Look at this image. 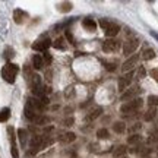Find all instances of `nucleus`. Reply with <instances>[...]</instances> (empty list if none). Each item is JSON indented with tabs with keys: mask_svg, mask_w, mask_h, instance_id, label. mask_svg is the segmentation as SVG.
Segmentation results:
<instances>
[{
	"mask_svg": "<svg viewBox=\"0 0 158 158\" xmlns=\"http://www.w3.org/2000/svg\"><path fill=\"white\" fill-rule=\"evenodd\" d=\"M124 154H126V147L120 145V147H117L113 151V157L114 158H120V157H124Z\"/></svg>",
	"mask_w": 158,
	"mask_h": 158,
	"instance_id": "aec40b11",
	"label": "nucleus"
},
{
	"mask_svg": "<svg viewBox=\"0 0 158 158\" xmlns=\"http://www.w3.org/2000/svg\"><path fill=\"white\" fill-rule=\"evenodd\" d=\"M138 60H139V56H138V54H133V56H130L129 59H127V60L123 63V66H122L123 72H130V70H132V69L136 66Z\"/></svg>",
	"mask_w": 158,
	"mask_h": 158,
	"instance_id": "39448f33",
	"label": "nucleus"
},
{
	"mask_svg": "<svg viewBox=\"0 0 158 158\" xmlns=\"http://www.w3.org/2000/svg\"><path fill=\"white\" fill-rule=\"evenodd\" d=\"M63 123L66 124V126H72V124H73V118H72V117H69V118H66V120H64Z\"/></svg>",
	"mask_w": 158,
	"mask_h": 158,
	"instance_id": "c9c22d12",
	"label": "nucleus"
},
{
	"mask_svg": "<svg viewBox=\"0 0 158 158\" xmlns=\"http://www.w3.org/2000/svg\"><path fill=\"white\" fill-rule=\"evenodd\" d=\"M82 27H84L86 31H89V32H95L97 23H95L94 19H91V18H85L84 21H82Z\"/></svg>",
	"mask_w": 158,
	"mask_h": 158,
	"instance_id": "9d476101",
	"label": "nucleus"
},
{
	"mask_svg": "<svg viewBox=\"0 0 158 158\" xmlns=\"http://www.w3.org/2000/svg\"><path fill=\"white\" fill-rule=\"evenodd\" d=\"M136 130H141V124L136 123V126H133L132 129H130V132H136Z\"/></svg>",
	"mask_w": 158,
	"mask_h": 158,
	"instance_id": "e433bc0d",
	"label": "nucleus"
},
{
	"mask_svg": "<svg viewBox=\"0 0 158 158\" xmlns=\"http://www.w3.org/2000/svg\"><path fill=\"white\" fill-rule=\"evenodd\" d=\"M142 104H143V100H142V98H135V100H132V101L124 102L123 106L120 107V111L123 114L135 113L136 110H139V108L142 107Z\"/></svg>",
	"mask_w": 158,
	"mask_h": 158,
	"instance_id": "f03ea898",
	"label": "nucleus"
},
{
	"mask_svg": "<svg viewBox=\"0 0 158 158\" xmlns=\"http://www.w3.org/2000/svg\"><path fill=\"white\" fill-rule=\"evenodd\" d=\"M66 38H68V41L70 43V44H75V38H73V35H72V32H70L69 29H66Z\"/></svg>",
	"mask_w": 158,
	"mask_h": 158,
	"instance_id": "7c9ffc66",
	"label": "nucleus"
},
{
	"mask_svg": "<svg viewBox=\"0 0 158 158\" xmlns=\"http://www.w3.org/2000/svg\"><path fill=\"white\" fill-rule=\"evenodd\" d=\"M132 78H133V72H129L127 75H124V76H122V78L118 79V91H122V92L126 91V88L129 86Z\"/></svg>",
	"mask_w": 158,
	"mask_h": 158,
	"instance_id": "0eeeda50",
	"label": "nucleus"
},
{
	"mask_svg": "<svg viewBox=\"0 0 158 158\" xmlns=\"http://www.w3.org/2000/svg\"><path fill=\"white\" fill-rule=\"evenodd\" d=\"M59 10L60 12H70L72 10V3H70V2L60 3V5H59Z\"/></svg>",
	"mask_w": 158,
	"mask_h": 158,
	"instance_id": "5701e85b",
	"label": "nucleus"
},
{
	"mask_svg": "<svg viewBox=\"0 0 158 158\" xmlns=\"http://www.w3.org/2000/svg\"><path fill=\"white\" fill-rule=\"evenodd\" d=\"M18 138H19L21 145L25 147V145H27V141H28V132H27L25 129H19L18 130Z\"/></svg>",
	"mask_w": 158,
	"mask_h": 158,
	"instance_id": "4468645a",
	"label": "nucleus"
},
{
	"mask_svg": "<svg viewBox=\"0 0 158 158\" xmlns=\"http://www.w3.org/2000/svg\"><path fill=\"white\" fill-rule=\"evenodd\" d=\"M97 136L100 138V139H107L108 138V130L107 129H100L97 132Z\"/></svg>",
	"mask_w": 158,
	"mask_h": 158,
	"instance_id": "cd10ccee",
	"label": "nucleus"
},
{
	"mask_svg": "<svg viewBox=\"0 0 158 158\" xmlns=\"http://www.w3.org/2000/svg\"><path fill=\"white\" fill-rule=\"evenodd\" d=\"M139 45V40L138 38H130L129 41H126L123 45V54L124 56H129L132 53H135L136 48Z\"/></svg>",
	"mask_w": 158,
	"mask_h": 158,
	"instance_id": "20e7f679",
	"label": "nucleus"
},
{
	"mask_svg": "<svg viewBox=\"0 0 158 158\" xmlns=\"http://www.w3.org/2000/svg\"><path fill=\"white\" fill-rule=\"evenodd\" d=\"M139 92H141V89H139V88H133V89L124 92L123 95H122V101H129V100L132 101V100H135L136 94H139Z\"/></svg>",
	"mask_w": 158,
	"mask_h": 158,
	"instance_id": "f8f14e48",
	"label": "nucleus"
},
{
	"mask_svg": "<svg viewBox=\"0 0 158 158\" xmlns=\"http://www.w3.org/2000/svg\"><path fill=\"white\" fill-rule=\"evenodd\" d=\"M148 104L151 107H157L158 106V97L157 95H149L148 97Z\"/></svg>",
	"mask_w": 158,
	"mask_h": 158,
	"instance_id": "a878e982",
	"label": "nucleus"
},
{
	"mask_svg": "<svg viewBox=\"0 0 158 158\" xmlns=\"http://www.w3.org/2000/svg\"><path fill=\"white\" fill-rule=\"evenodd\" d=\"M10 117V108L9 107H5L0 110V122L3 123V122H7Z\"/></svg>",
	"mask_w": 158,
	"mask_h": 158,
	"instance_id": "f3484780",
	"label": "nucleus"
},
{
	"mask_svg": "<svg viewBox=\"0 0 158 158\" xmlns=\"http://www.w3.org/2000/svg\"><path fill=\"white\" fill-rule=\"evenodd\" d=\"M155 116H157V108H155V107H151V108H149V110L147 111V113H145L143 118H145L147 122H151V120H152Z\"/></svg>",
	"mask_w": 158,
	"mask_h": 158,
	"instance_id": "412c9836",
	"label": "nucleus"
},
{
	"mask_svg": "<svg viewBox=\"0 0 158 158\" xmlns=\"http://www.w3.org/2000/svg\"><path fill=\"white\" fill-rule=\"evenodd\" d=\"M10 152H12V157H13V158H19V152H18L16 145H13V147H10Z\"/></svg>",
	"mask_w": 158,
	"mask_h": 158,
	"instance_id": "2f4dec72",
	"label": "nucleus"
},
{
	"mask_svg": "<svg viewBox=\"0 0 158 158\" xmlns=\"http://www.w3.org/2000/svg\"><path fill=\"white\" fill-rule=\"evenodd\" d=\"M32 66H34L35 69H41L44 66V60H43V56H41V54H35V56L32 57Z\"/></svg>",
	"mask_w": 158,
	"mask_h": 158,
	"instance_id": "2eb2a0df",
	"label": "nucleus"
},
{
	"mask_svg": "<svg viewBox=\"0 0 158 158\" xmlns=\"http://www.w3.org/2000/svg\"><path fill=\"white\" fill-rule=\"evenodd\" d=\"M154 57H155V51L152 48H145L142 51V59L143 60H152Z\"/></svg>",
	"mask_w": 158,
	"mask_h": 158,
	"instance_id": "a211bd4d",
	"label": "nucleus"
},
{
	"mask_svg": "<svg viewBox=\"0 0 158 158\" xmlns=\"http://www.w3.org/2000/svg\"><path fill=\"white\" fill-rule=\"evenodd\" d=\"M120 47V43L116 41V40H107V41H104V44H102V50L106 51V53H111V51H116Z\"/></svg>",
	"mask_w": 158,
	"mask_h": 158,
	"instance_id": "6e6552de",
	"label": "nucleus"
},
{
	"mask_svg": "<svg viewBox=\"0 0 158 158\" xmlns=\"http://www.w3.org/2000/svg\"><path fill=\"white\" fill-rule=\"evenodd\" d=\"M27 18H28V13L23 12L22 9H16V10L13 12V21H15L16 23H19V25L23 23V21H25Z\"/></svg>",
	"mask_w": 158,
	"mask_h": 158,
	"instance_id": "1a4fd4ad",
	"label": "nucleus"
},
{
	"mask_svg": "<svg viewBox=\"0 0 158 158\" xmlns=\"http://www.w3.org/2000/svg\"><path fill=\"white\" fill-rule=\"evenodd\" d=\"M120 158H127V157H120Z\"/></svg>",
	"mask_w": 158,
	"mask_h": 158,
	"instance_id": "58836bf2",
	"label": "nucleus"
},
{
	"mask_svg": "<svg viewBox=\"0 0 158 158\" xmlns=\"http://www.w3.org/2000/svg\"><path fill=\"white\" fill-rule=\"evenodd\" d=\"M141 135H138V133H136V135H132V136H129V139H127V142H129V143H138V142H141Z\"/></svg>",
	"mask_w": 158,
	"mask_h": 158,
	"instance_id": "c85d7f7f",
	"label": "nucleus"
},
{
	"mask_svg": "<svg viewBox=\"0 0 158 158\" xmlns=\"http://www.w3.org/2000/svg\"><path fill=\"white\" fill-rule=\"evenodd\" d=\"M63 43H64V40H63V38H57L56 41L53 43V45H54V48H59V50H64L66 47H64V44H63Z\"/></svg>",
	"mask_w": 158,
	"mask_h": 158,
	"instance_id": "393cba45",
	"label": "nucleus"
},
{
	"mask_svg": "<svg viewBox=\"0 0 158 158\" xmlns=\"http://www.w3.org/2000/svg\"><path fill=\"white\" fill-rule=\"evenodd\" d=\"M7 136H9V141H10V147L16 145V142H15V139H16V136H15V129H13L12 126L7 127Z\"/></svg>",
	"mask_w": 158,
	"mask_h": 158,
	"instance_id": "4be33fe9",
	"label": "nucleus"
},
{
	"mask_svg": "<svg viewBox=\"0 0 158 158\" xmlns=\"http://www.w3.org/2000/svg\"><path fill=\"white\" fill-rule=\"evenodd\" d=\"M19 72V66L15 63H6L3 69H2V78L5 79L7 84H15L16 81V75Z\"/></svg>",
	"mask_w": 158,
	"mask_h": 158,
	"instance_id": "f257e3e1",
	"label": "nucleus"
},
{
	"mask_svg": "<svg viewBox=\"0 0 158 158\" xmlns=\"http://www.w3.org/2000/svg\"><path fill=\"white\" fill-rule=\"evenodd\" d=\"M106 69L111 72V70H114V69H116V64H114V63H106Z\"/></svg>",
	"mask_w": 158,
	"mask_h": 158,
	"instance_id": "f704fd0d",
	"label": "nucleus"
},
{
	"mask_svg": "<svg viewBox=\"0 0 158 158\" xmlns=\"http://www.w3.org/2000/svg\"><path fill=\"white\" fill-rule=\"evenodd\" d=\"M43 60H44V63H47V64H50V63H51V56L47 53V51L43 54Z\"/></svg>",
	"mask_w": 158,
	"mask_h": 158,
	"instance_id": "473e14b6",
	"label": "nucleus"
},
{
	"mask_svg": "<svg viewBox=\"0 0 158 158\" xmlns=\"http://www.w3.org/2000/svg\"><path fill=\"white\" fill-rule=\"evenodd\" d=\"M50 122V118L45 117V116H38V117L35 118V123L37 124H47Z\"/></svg>",
	"mask_w": 158,
	"mask_h": 158,
	"instance_id": "bb28decb",
	"label": "nucleus"
},
{
	"mask_svg": "<svg viewBox=\"0 0 158 158\" xmlns=\"http://www.w3.org/2000/svg\"><path fill=\"white\" fill-rule=\"evenodd\" d=\"M13 56H15V51H13V48H10V47L5 48V51H3V57H5L6 60H10Z\"/></svg>",
	"mask_w": 158,
	"mask_h": 158,
	"instance_id": "b1692460",
	"label": "nucleus"
},
{
	"mask_svg": "<svg viewBox=\"0 0 158 158\" xmlns=\"http://www.w3.org/2000/svg\"><path fill=\"white\" fill-rule=\"evenodd\" d=\"M145 75H147V70H145V68H143V66H139V68H138V78H139V79L145 78Z\"/></svg>",
	"mask_w": 158,
	"mask_h": 158,
	"instance_id": "c756f323",
	"label": "nucleus"
},
{
	"mask_svg": "<svg viewBox=\"0 0 158 158\" xmlns=\"http://www.w3.org/2000/svg\"><path fill=\"white\" fill-rule=\"evenodd\" d=\"M101 113H102V108L101 107H95V108H92L89 113L86 114V122H92V120H95L97 117H100L101 116Z\"/></svg>",
	"mask_w": 158,
	"mask_h": 158,
	"instance_id": "9b49d317",
	"label": "nucleus"
},
{
	"mask_svg": "<svg viewBox=\"0 0 158 158\" xmlns=\"http://www.w3.org/2000/svg\"><path fill=\"white\" fill-rule=\"evenodd\" d=\"M149 75H151V76H152V78L155 79V81H158V68L152 69V70L149 72Z\"/></svg>",
	"mask_w": 158,
	"mask_h": 158,
	"instance_id": "72a5a7b5",
	"label": "nucleus"
},
{
	"mask_svg": "<svg viewBox=\"0 0 158 158\" xmlns=\"http://www.w3.org/2000/svg\"><path fill=\"white\" fill-rule=\"evenodd\" d=\"M151 35H152V37H154L155 40H158V34L155 32V31H151Z\"/></svg>",
	"mask_w": 158,
	"mask_h": 158,
	"instance_id": "4c0bfd02",
	"label": "nucleus"
},
{
	"mask_svg": "<svg viewBox=\"0 0 158 158\" xmlns=\"http://www.w3.org/2000/svg\"><path fill=\"white\" fill-rule=\"evenodd\" d=\"M100 27L104 29V32H106L107 37H114L120 31V27H118L117 23H113V22H110V21H106V19L100 21Z\"/></svg>",
	"mask_w": 158,
	"mask_h": 158,
	"instance_id": "7ed1b4c3",
	"label": "nucleus"
},
{
	"mask_svg": "<svg viewBox=\"0 0 158 158\" xmlns=\"http://www.w3.org/2000/svg\"><path fill=\"white\" fill-rule=\"evenodd\" d=\"M75 139H76V136H75V133H72V132L63 133V135L60 136V142H63V143H70V142H73Z\"/></svg>",
	"mask_w": 158,
	"mask_h": 158,
	"instance_id": "dca6fc26",
	"label": "nucleus"
},
{
	"mask_svg": "<svg viewBox=\"0 0 158 158\" xmlns=\"http://www.w3.org/2000/svg\"><path fill=\"white\" fill-rule=\"evenodd\" d=\"M113 130L116 133H124V130H126V124L123 122H116L113 124Z\"/></svg>",
	"mask_w": 158,
	"mask_h": 158,
	"instance_id": "6ab92c4d",
	"label": "nucleus"
},
{
	"mask_svg": "<svg viewBox=\"0 0 158 158\" xmlns=\"http://www.w3.org/2000/svg\"><path fill=\"white\" fill-rule=\"evenodd\" d=\"M51 45V41L48 38H44V40H38V41H35L34 44H32V48L35 51H47V48Z\"/></svg>",
	"mask_w": 158,
	"mask_h": 158,
	"instance_id": "423d86ee",
	"label": "nucleus"
},
{
	"mask_svg": "<svg viewBox=\"0 0 158 158\" xmlns=\"http://www.w3.org/2000/svg\"><path fill=\"white\" fill-rule=\"evenodd\" d=\"M25 117L28 118V120H31V122H35V118L38 117V113L35 111V110H32L31 107H28V106H25Z\"/></svg>",
	"mask_w": 158,
	"mask_h": 158,
	"instance_id": "ddd939ff",
	"label": "nucleus"
}]
</instances>
